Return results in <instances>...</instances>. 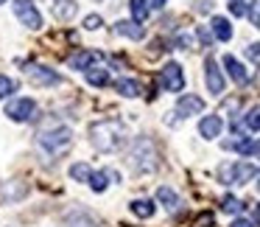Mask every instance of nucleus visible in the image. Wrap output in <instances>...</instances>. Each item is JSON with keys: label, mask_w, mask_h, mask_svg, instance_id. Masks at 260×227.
Listing matches in <instances>:
<instances>
[{"label": "nucleus", "mask_w": 260, "mask_h": 227, "mask_svg": "<svg viewBox=\"0 0 260 227\" xmlns=\"http://www.w3.org/2000/svg\"><path fill=\"white\" fill-rule=\"evenodd\" d=\"M90 143L98 149V152H115L126 143V135L120 129V124L115 121H101V124L90 126Z\"/></svg>", "instance_id": "1"}, {"label": "nucleus", "mask_w": 260, "mask_h": 227, "mask_svg": "<svg viewBox=\"0 0 260 227\" xmlns=\"http://www.w3.org/2000/svg\"><path fill=\"white\" fill-rule=\"evenodd\" d=\"M70 137H73V132L68 129V126H56V129H45L40 132V146L45 149L51 157H56V154H62L64 149L70 146Z\"/></svg>", "instance_id": "2"}, {"label": "nucleus", "mask_w": 260, "mask_h": 227, "mask_svg": "<svg viewBox=\"0 0 260 227\" xmlns=\"http://www.w3.org/2000/svg\"><path fill=\"white\" fill-rule=\"evenodd\" d=\"M254 174H257V168H254L252 163H226L218 168V180L224 182V185H243V182H249Z\"/></svg>", "instance_id": "3"}, {"label": "nucleus", "mask_w": 260, "mask_h": 227, "mask_svg": "<svg viewBox=\"0 0 260 227\" xmlns=\"http://www.w3.org/2000/svg\"><path fill=\"white\" fill-rule=\"evenodd\" d=\"M14 14L25 29H42V14L34 6V0H14Z\"/></svg>", "instance_id": "4"}, {"label": "nucleus", "mask_w": 260, "mask_h": 227, "mask_svg": "<svg viewBox=\"0 0 260 227\" xmlns=\"http://www.w3.org/2000/svg\"><path fill=\"white\" fill-rule=\"evenodd\" d=\"M37 112V101L34 98H14V101L6 104V115L12 121H20V124H25V121H31Z\"/></svg>", "instance_id": "5"}, {"label": "nucleus", "mask_w": 260, "mask_h": 227, "mask_svg": "<svg viewBox=\"0 0 260 227\" xmlns=\"http://www.w3.org/2000/svg\"><path fill=\"white\" fill-rule=\"evenodd\" d=\"M159 81H162V87L168 93H179L185 87V73H182V68L176 62H168L162 68V73H159Z\"/></svg>", "instance_id": "6"}, {"label": "nucleus", "mask_w": 260, "mask_h": 227, "mask_svg": "<svg viewBox=\"0 0 260 227\" xmlns=\"http://www.w3.org/2000/svg\"><path fill=\"white\" fill-rule=\"evenodd\" d=\"M204 81H207V90L213 93V96H221V93H224V76H221L215 59H207V62H204Z\"/></svg>", "instance_id": "7"}, {"label": "nucleus", "mask_w": 260, "mask_h": 227, "mask_svg": "<svg viewBox=\"0 0 260 227\" xmlns=\"http://www.w3.org/2000/svg\"><path fill=\"white\" fill-rule=\"evenodd\" d=\"M204 109V101L199 96H182L179 101H176V112L182 115V118H187V115H199Z\"/></svg>", "instance_id": "8"}, {"label": "nucleus", "mask_w": 260, "mask_h": 227, "mask_svg": "<svg viewBox=\"0 0 260 227\" xmlns=\"http://www.w3.org/2000/svg\"><path fill=\"white\" fill-rule=\"evenodd\" d=\"M221 129H224V124H221L218 115H204V118L199 121V132H202V137H207V140L218 137Z\"/></svg>", "instance_id": "9"}, {"label": "nucleus", "mask_w": 260, "mask_h": 227, "mask_svg": "<svg viewBox=\"0 0 260 227\" xmlns=\"http://www.w3.org/2000/svg\"><path fill=\"white\" fill-rule=\"evenodd\" d=\"M115 31H118L120 37H129V40H143V37H146L143 25H140V23H129V20H120V23H115Z\"/></svg>", "instance_id": "10"}, {"label": "nucleus", "mask_w": 260, "mask_h": 227, "mask_svg": "<svg viewBox=\"0 0 260 227\" xmlns=\"http://www.w3.org/2000/svg\"><path fill=\"white\" fill-rule=\"evenodd\" d=\"M224 68L230 70V76L238 81V84H246V81H249V73H246V68H243V65L238 62L235 56H224Z\"/></svg>", "instance_id": "11"}, {"label": "nucleus", "mask_w": 260, "mask_h": 227, "mask_svg": "<svg viewBox=\"0 0 260 227\" xmlns=\"http://www.w3.org/2000/svg\"><path fill=\"white\" fill-rule=\"evenodd\" d=\"M31 79H34V84H42V87H51V84H59V73H51L48 68H34L31 70Z\"/></svg>", "instance_id": "12"}, {"label": "nucleus", "mask_w": 260, "mask_h": 227, "mask_svg": "<svg viewBox=\"0 0 260 227\" xmlns=\"http://www.w3.org/2000/svg\"><path fill=\"white\" fill-rule=\"evenodd\" d=\"M115 90L126 98H137L143 93V87H140V81H135V79H120V81H115Z\"/></svg>", "instance_id": "13"}, {"label": "nucleus", "mask_w": 260, "mask_h": 227, "mask_svg": "<svg viewBox=\"0 0 260 227\" xmlns=\"http://www.w3.org/2000/svg\"><path fill=\"white\" fill-rule=\"evenodd\" d=\"M101 53H87V51H81V53H73V56L68 59V65L73 70H90V62L92 59H98Z\"/></svg>", "instance_id": "14"}, {"label": "nucleus", "mask_w": 260, "mask_h": 227, "mask_svg": "<svg viewBox=\"0 0 260 227\" xmlns=\"http://www.w3.org/2000/svg\"><path fill=\"white\" fill-rule=\"evenodd\" d=\"M87 73V84H92V87H107L109 84V70H104V68H90V70H84Z\"/></svg>", "instance_id": "15"}, {"label": "nucleus", "mask_w": 260, "mask_h": 227, "mask_svg": "<svg viewBox=\"0 0 260 227\" xmlns=\"http://www.w3.org/2000/svg\"><path fill=\"white\" fill-rule=\"evenodd\" d=\"M53 14H56V20H70L76 17V3L73 0H56V6H53Z\"/></svg>", "instance_id": "16"}, {"label": "nucleus", "mask_w": 260, "mask_h": 227, "mask_svg": "<svg viewBox=\"0 0 260 227\" xmlns=\"http://www.w3.org/2000/svg\"><path fill=\"white\" fill-rule=\"evenodd\" d=\"M154 210H157V208H154L151 199H135V202H132V213L140 216V219H151Z\"/></svg>", "instance_id": "17"}, {"label": "nucleus", "mask_w": 260, "mask_h": 227, "mask_svg": "<svg viewBox=\"0 0 260 227\" xmlns=\"http://www.w3.org/2000/svg\"><path fill=\"white\" fill-rule=\"evenodd\" d=\"M129 12L135 17V23H146L148 20V3L146 0H129Z\"/></svg>", "instance_id": "18"}, {"label": "nucleus", "mask_w": 260, "mask_h": 227, "mask_svg": "<svg viewBox=\"0 0 260 227\" xmlns=\"http://www.w3.org/2000/svg\"><path fill=\"white\" fill-rule=\"evenodd\" d=\"M213 34L218 37V40H230L232 37V25H230V20L226 17H213Z\"/></svg>", "instance_id": "19"}, {"label": "nucleus", "mask_w": 260, "mask_h": 227, "mask_svg": "<svg viewBox=\"0 0 260 227\" xmlns=\"http://www.w3.org/2000/svg\"><path fill=\"white\" fill-rule=\"evenodd\" d=\"M157 199H159V202H162L165 205V208H168V210H176V208H179V196H176V193L174 191H171V188H159V191H157Z\"/></svg>", "instance_id": "20"}, {"label": "nucleus", "mask_w": 260, "mask_h": 227, "mask_svg": "<svg viewBox=\"0 0 260 227\" xmlns=\"http://www.w3.org/2000/svg\"><path fill=\"white\" fill-rule=\"evenodd\" d=\"M107 180H109V174H107V171H92V174H90V188H92L95 193L107 191V185H109Z\"/></svg>", "instance_id": "21"}, {"label": "nucleus", "mask_w": 260, "mask_h": 227, "mask_svg": "<svg viewBox=\"0 0 260 227\" xmlns=\"http://www.w3.org/2000/svg\"><path fill=\"white\" fill-rule=\"evenodd\" d=\"M90 165L87 163H76V165H70V177H73L76 182H90Z\"/></svg>", "instance_id": "22"}, {"label": "nucleus", "mask_w": 260, "mask_h": 227, "mask_svg": "<svg viewBox=\"0 0 260 227\" xmlns=\"http://www.w3.org/2000/svg\"><path fill=\"white\" fill-rule=\"evenodd\" d=\"M243 126H246V129H252V132L260 129V107H252L246 115H243Z\"/></svg>", "instance_id": "23"}, {"label": "nucleus", "mask_w": 260, "mask_h": 227, "mask_svg": "<svg viewBox=\"0 0 260 227\" xmlns=\"http://www.w3.org/2000/svg\"><path fill=\"white\" fill-rule=\"evenodd\" d=\"M64 227H92V219L87 213H73L64 219Z\"/></svg>", "instance_id": "24"}, {"label": "nucleus", "mask_w": 260, "mask_h": 227, "mask_svg": "<svg viewBox=\"0 0 260 227\" xmlns=\"http://www.w3.org/2000/svg\"><path fill=\"white\" fill-rule=\"evenodd\" d=\"M12 93H17V81L9 76H0V98H9Z\"/></svg>", "instance_id": "25"}, {"label": "nucleus", "mask_w": 260, "mask_h": 227, "mask_svg": "<svg viewBox=\"0 0 260 227\" xmlns=\"http://www.w3.org/2000/svg\"><path fill=\"white\" fill-rule=\"evenodd\" d=\"M221 210H226V213H238V210H241V202H238L235 196H224L221 199Z\"/></svg>", "instance_id": "26"}, {"label": "nucleus", "mask_w": 260, "mask_h": 227, "mask_svg": "<svg viewBox=\"0 0 260 227\" xmlns=\"http://www.w3.org/2000/svg\"><path fill=\"white\" fill-rule=\"evenodd\" d=\"M249 20L260 29V0H254V3H252V9H249Z\"/></svg>", "instance_id": "27"}, {"label": "nucleus", "mask_w": 260, "mask_h": 227, "mask_svg": "<svg viewBox=\"0 0 260 227\" xmlns=\"http://www.w3.org/2000/svg\"><path fill=\"white\" fill-rule=\"evenodd\" d=\"M230 12L235 14V17H243V12H246V6H243V0H230Z\"/></svg>", "instance_id": "28"}, {"label": "nucleus", "mask_w": 260, "mask_h": 227, "mask_svg": "<svg viewBox=\"0 0 260 227\" xmlns=\"http://www.w3.org/2000/svg\"><path fill=\"white\" fill-rule=\"evenodd\" d=\"M84 29H87V31H95V29H101V17H98V14H90V17L84 20Z\"/></svg>", "instance_id": "29"}, {"label": "nucleus", "mask_w": 260, "mask_h": 227, "mask_svg": "<svg viewBox=\"0 0 260 227\" xmlns=\"http://www.w3.org/2000/svg\"><path fill=\"white\" fill-rule=\"evenodd\" d=\"M246 56L252 59V62H260V45L257 42H252V45L246 48Z\"/></svg>", "instance_id": "30"}, {"label": "nucleus", "mask_w": 260, "mask_h": 227, "mask_svg": "<svg viewBox=\"0 0 260 227\" xmlns=\"http://www.w3.org/2000/svg\"><path fill=\"white\" fill-rule=\"evenodd\" d=\"M196 9H199V12H210L213 3H210V0H196Z\"/></svg>", "instance_id": "31"}, {"label": "nucleus", "mask_w": 260, "mask_h": 227, "mask_svg": "<svg viewBox=\"0 0 260 227\" xmlns=\"http://www.w3.org/2000/svg\"><path fill=\"white\" fill-rule=\"evenodd\" d=\"M199 40H202L204 45H210V34H207V31H204V29H199Z\"/></svg>", "instance_id": "32"}, {"label": "nucleus", "mask_w": 260, "mask_h": 227, "mask_svg": "<svg viewBox=\"0 0 260 227\" xmlns=\"http://www.w3.org/2000/svg\"><path fill=\"white\" fill-rule=\"evenodd\" d=\"M230 227H252V224H249V221L246 219H235V221H232V224Z\"/></svg>", "instance_id": "33"}, {"label": "nucleus", "mask_w": 260, "mask_h": 227, "mask_svg": "<svg viewBox=\"0 0 260 227\" xmlns=\"http://www.w3.org/2000/svg\"><path fill=\"white\" fill-rule=\"evenodd\" d=\"M254 227H260V202L254 205Z\"/></svg>", "instance_id": "34"}, {"label": "nucleus", "mask_w": 260, "mask_h": 227, "mask_svg": "<svg viewBox=\"0 0 260 227\" xmlns=\"http://www.w3.org/2000/svg\"><path fill=\"white\" fill-rule=\"evenodd\" d=\"M249 154H252V157H260V140L252 143V152H249Z\"/></svg>", "instance_id": "35"}, {"label": "nucleus", "mask_w": 260, "mask_h": 227, "mask_svg": "<svg viewBox=\"0 0 260 227\" xmlns=\"http://www.w3.org/2000/svg\"><path fill=\"white\" fill-rule=\"evenodd\" d=\"M151 6H157V9H162V6H165V0H151Z\"/></svg>", "instance_id": "36"}, {"label": "nucleus", "mask_w": 260, "mask_h": 227, "mask_svg": "<svg viewBox=\"0 0 260 227\" xmlns=\"http://www.w3.org/2000/svg\"><path fill=\"white\" fill-rule=\"evenodd\" d=\"M0 3H6V0H0Z\"/></svg>", "instance_id": "37"}]
</instances>
